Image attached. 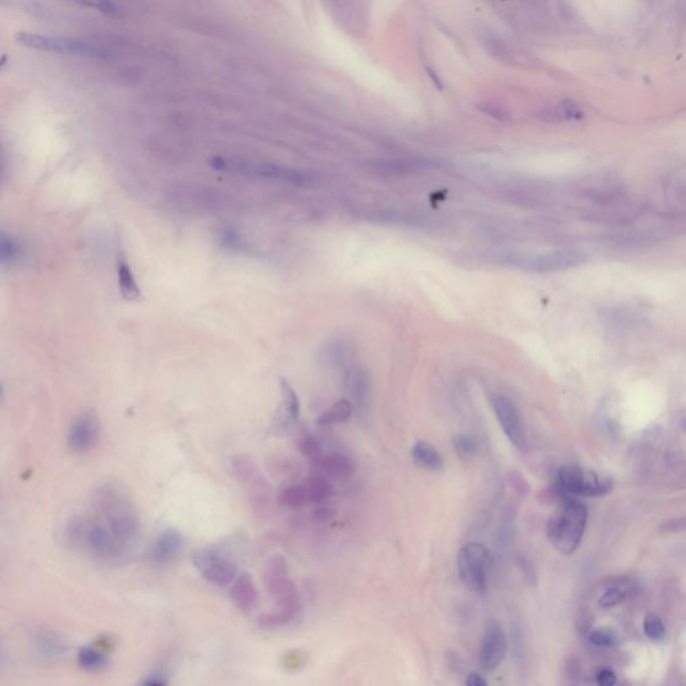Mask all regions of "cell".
<instances>
[{
    "instance_id": "1",
    "label": "cell",
    "mask_w": 686,
    "mask_h": 686,
    "mask_svg": "<svg viewBox=\"0 0 686 686\" xmlns=\"http://www.w3.org/2000/svg\"><path fill=\"white\" fill-rule=\"evenodd\" d=\"M91 507L133 553L141 540V520L129 492L117 483H103L91 493Z\"/></svg>"
},
{
    "instance_id": "2",
    "label": "cell",
    "mask_w": 686,
    "mask_h": 686,
    "mask_svg": "<svg viewBox=\"0 0 686 686\" xmlns=\"http://www.w3.org/2000/svg\"><path fill=\"white\" fill-rule=\"evenodd\" d=\"M64 537L70 547L82 549L103 563H119L132 553L119 536L98 515L94 518H71L65 525Z\"/></svg>"
},
{
    "instance_id": "3",
    "label": "cell",
    "mask_w": 686,
    "mask_h": 686,
    "mask_svg": "<svg viewBox=\"0 0 686 686\" xmlns=\"http://www.w3.org/2000/svg\"><path fill=\"white\" fill-rule=\"evenodd\" d=\"M587 507L583 502L566 498L547 523V537L553 547L563 555L578 550L586 531Z\"/></svg>"
},
{
    "instance_id": "4",
    "label": "cell",
    "mask_w": 686,
    "mask_h": 686,
    "mask_svg": "<svg viewBox=\"0 0 686 686\" xmlns=\"http://www.w3.org/2000/svg\"><path fill=\"white\" fill-rule=\"evenodd\" d=\"M492 259L502 266L520 268L537 274H549L576 267L585 263L587 258L583 253L576 251H553L539 255L500 251L495 252Z\"/></svg>"
},
{
    "instance_id": "5",
    "label": "cell",
    "mask_w": 686,
    "mask_h": 686,
    "mask_svg": "<svg viewBox=\"0 0 686 686\" xmlns=\"http://www.w3.org/2000/svg\"><path fill=\"white\" fill-rule=\"evenodd\" d=\"M264 586L269 597L275 603V607L301 613V604L299 594L294 581L290 576V569L282 555H274L264 567L263 574Z\"/></svg>"
},
{
    "instance_id": "6",
    "label": "cell",
    "mask_w": 686,
    "mask_h": 686,
    "mask_svg": "<svg viewBox=\"0 0 686 686\" xmlns=\"http://www.w3.org/2000/svg\"><path fill=\"white\" fill-rule=\"evenodd\" d=\"M556 486L559 493L566 498H598L607 495L613 483L609 479L599 477L592 470L569 464L558 469Z\"/></svg>"
},
{
    "instance_id": "7",
    "label": "cell",
    "mask_w": 686,
    "mask_h": 686,
    "mask_svg": "<svg viewBox=\"0 0 686 686\" xmlns=\"http://www.w3.org/2000/svg\"><path fill=\"white\" fill-rule=\"evenodd\" d=\"M489 551L483 543H465L457 555V569L461 582L476 594H484L488 587Z\"/></svg>"
},
{
    "instance_id": "8",
    "label": "cell",
    "mask_w": 686,
    "mask_h": 686,
    "mask_svg": "<svg viewBox=\"0 0 686 686\" xmlns=\"http://www.w3.org/2000/svg\"><path fill=\"white\" fill-rule=\"evenodd\" d=\"M209 164L214 169L227 173L278 180L291 184H303L304 181H307V177L301 172L266 163H252L231 157H214Z\"/></svg>"
},
{
    "instance_id": "9",
    "label": "cell",
    "mask_w": 686,
    "mask_h": 686,
    "mask_svg": "<svg viewBox=\"0 0 686 686\" xmlns=\"http://www.w3.org/2000/svg\"><path fill=\"white\" fill-rule=\"evenodd\" d=\"M192 562L201 578L218 588L231 587L239 576V566L234 559L214 549H201L193 553Z\"/></svg>"
},
{
    "instance_id": "10",
    "label": "cell",
    "mask_w": 686,
    "mask_h": 686,
    "mask_svg": "<svg viewBox=\"0 0 686 686\" xmlns=\"http://www.w3.org/2000/svg\"><path fill=\"white\" fill-rule=\"evenodd\" d=\"M230 464L234 477L247 486L251 502L256 507L267 505L271 499V486L251 458L244 454H234Z\"/></svg>"
},
{
    "instance_id": "11",
    "label": "cell",
    "mask_w": 686,
    "mask_h": 686,
    "mask_svg": "<svg viewBox=\"0 0 686 686\" xmlns=\"http://www.w3.org/2000/svg\"><path fill=\"white\" fill-rule=\"evenodd\" d=\"M17 43L38 51L47 52H58V54H70V55H84V57H96L100 55L98 49L74 39H67L61 36H50L40 33H26L20 31L17 33Z\"/></svg>"
},
{
    "instance_id": "12",
    "label": "cell",
    "mask_w": 686,
    "mask_h": 686,
    "mask_svg": "<svg viewBox=\"0 0 686 686\" xmlns=\"http://www.w3.org/2000/svg\"><path fill=\"white\" fill-rule=\"evenodd\" d=\"M491 403H492L493 413L507 440L516 449L524 451L527 448L528 440L523 421L520 419L519 412L514 405V402L507 398L505 396L496 394L491 398Z\"/></svg>"
},
{
    "instance_id": "13",
    "label": "cell",
    "mask_w": 686,
    "mask_h": 686,
    "mask_svg": "<svg viewBox=\"0 0 686 686\" xmlns=\"http://www.w3.org/2000/svg\"><path fill=\"white\" fill-rule=\"evenodd\" d=\"M508 649V638L502 626L491 622L486 626L479 650V665L484 671H493L502 665Z\"/></svg>"
},
{
    "instance_id": "14",
    "label": "cell",
    "mask_w": 686,
    "mask_h": 686,
    "mask_svg": "<svg viewBox=\"0 0 686 686\" xmlns=\"http://www.w3.org/2000/svg\"><path fill=\"white\" fill-rule=\"evenodd\" d=\"M184 535L174 527L164 528L151 543L149 560L156 567H167L184 550Z\"/></svg>"
},
{
    "instance_id": "15",
    "label": "cell",
    "mask_w": 686,
    "mask_h": 686,
    "mask_svg": "<svg viewBox=\"0 0 686 686\" xmlns=\"http://www.w3.org/2000/svg\"><path fill=\"white\" fill-rule=\"evenodd\" d=\"M100 437V422L93 413H84L73 422L68 435L67 445L75 453H84L90 451Z\"/></svg>"
},
{
    "instance_id": "16",
    "label": "cell",
    "mask_w": 686,
    "mask_h": 686,
    "mask_svg": "<svg viewBox=\"0 0 686 686\" xmlns=\"http://www.w3.org/2000/svg\"><path fill=\"white\" fill-rule=\"evenodd\" d=\"M311 463L322 475L333 479H348L355 470L352 458L339 452L322 453Z\"/></svg>"
},
{
    "instance_id": "17",
    "label": "cell",
    "mask_w": 686,
    "mask_h": 686,
    "mask_svg": "<svg viewBox=\"0 0 686 686\" xmlns=\"http://www.w3.org/2000/svg\"><path fill=\"white\" fill-rule=\"evenodd\" d=\"M33 649L36 658L42 662H55L66 650L61 636L45 629L36 632L33 636Z\"/></svg>"
},
{
    "instance_id": "18",
    "label": "cell",
    "mask_w": 686,
    "mask_h": 686,
    "mask_svg": "<svg viewBox=\"0 0 686 686\" xmlns=\"http://www.w3.org/2000/svg\"><path fill=\"white\" fill-rule=\"evenodd\" d=\"M230 595L232 602L243 613H251L259 601L258 588L250 574H240L231 585Z\"/></svg>"
},
{
    "instance_id": "19",
    "label": "cell",
    "mask_w": 686,
    "mask_h": 686,
    "mask_svg": "<svg viewBox=\"0 0 686 686\" xmlns=\"http://www.w3.org/2000/svg\"><path fill=\"white\" fill-rule=\"evenodd\" d=\"M282 390V408H281V419L279 426L282 429H288L299 419L301 415V402L298 398L297 392L285 380L281 381Z\"/></svg>"
},
{
    "instance_id": "20",
    "label": "cell",
    "mask_w": 686,
    "mask_h": 686,
    "mask_svg": "<svg viewBox=\"0 0 686 686\" xmlns=\"http://www.w3.org/2000/svg\"><path fill=\"white\" fill-rule=\"evenodd\" d=\"M116 271H117L118 287L122 298L125 301H137L141 297V288L135 281L133 269L124 255H119L117 258Z\"/></svg>"
},
{
    "instance_id": "21",
    "label": "cell",
    "mask_w": 686,
    "mask_h": 686,
    "mask_svg": "<svg viewBox=\"0 0 686 686\" xmlns=\"http://www.w3.org/2000/svg\"><path fill=\"white\" fill-rule=\"evenodd\" d=\"M410 456L416 465L419 468L426 469L431 472H438L444 468V458L441 453L437 451L432 444L419 440L410 451Z\"/></svg>"
},
{
    "instance_id": "22",
    "label": "cell",
    "mask_w": 686,
    "mask_h": 686,
    "mask_svg": "<svg viewBox=\"0 0 686 686\" xmlns=\"http://www.w3.org/2000/svg\"><path fill=\"white\" fill-rule=\"evenodd\" d=\"M304 488L307 492L308 502L313 504H323L334 495V486L330 483L327 476L322 473L308 477L306 480Z\"/></svg>"
},
{
    "instance_id": "23",
    "label": "cell",
    "mask_w": 686,
    "mask_h": 686,
    "mask_svg": "<svg viewBox=\"0 0 686 686\" xmlns=\"http://www.w3.org/2000/svg\"><path fill=\"white\" fill-rule=\"evenodd\" d=\"M354 412V403L350 400H339L329 406L318 419L317 424L319 426H331L343 424L352 419Z\"/></svg>"
},
{
    "instance_id": "24",
    "label": "cell",
    "mask_w": 686,
    "mask_h": 686,
    "mask_svg": "<svg viewBox=\"0 0 686 686\" xmlns=\"http://www.w3.org/2000/svg\"><path fill=\"white\" fill-rule=\"evenodd\" d=\"M346 387L352 396V401L358 405H364L368 400V374L362 368H350L346 375Z\"/></svg>"
},
{
    "instance_id": "25",
    "label": "cell",
    "mask_w": 686,
    "mask_h": 686,
    "mask_svg": "<svg viewBox=\"0 0 686 686\" xmlns=\"http://www.w3.org/2000/svg\"><path fill=\"white\" fill-rule=\"evenodd\" d=\"M509 645L512 650V659L515 662V666L519 671H523L527 666V643H525V636L521 629V625L518 622H514L511 626V638H509Z\"/></svg>"
},
{
    "instance_id": "26",
    "label": "cell",
    "mask_w": 686,
    "mask_h": 686,
    "mask_svg": "<svg viewBox=\"0 0 686 686\" xmlns=\"http://www.w3.org/2000/svg\"><path fill=\"white\" fill-rule=\"evenodd\" d=\"M77 662L81 669L87 671H98L105 669L109 664V658L105 652L96 648L84 646L80 649L77 655Z\"/></svg>"
},
{
    "instance_id": "27",
    "label": "cell",
    "mask_w": 686,
    "mask_h": 686,
    "mask_svg": "<svg viewBox=\"0 0 686 686\" xmlns=\"http://www.w3.org/2000/svg\"><path fill=\"white\" fill-rule=\"evenodd\" d=\"M297 617H298V614H295L292 611L275 607L271 611L263 613L259 617L258 623L264 630H275V629H281L283 626H287L288 623H291Z\"/></svg>"
},
{
    "instance_id": "28",
    "label": "cell",
    "mask_w": 686,
    "mask_h": 686,
    "mask_svg": "<svg viewBox=\"0 0 686 686\" xmlns=\"http://www.w3.org/2000/svg\"><path fill=\"white\" fill-rule=\"evenodd\" d=\"M279 504H282L285 508H292L298 509L301 508L306 502H308L307 499V492L304 484L303 486H288L279 493Z\"/></svg>"
},
{
    "instance_id": "29",
    "label": "cell",
    "mask_w": 686,
    "mask_h": 686,
    "mask_svg": "<svg viewBox=\"0 0 686 686\" xmlns=\"http://www.w3.org/2000/svg\"><path fill=\"white\" fill-rule=\"evenodd\" d=\"M348 354H349V349H348L346 343H343L342 341H333V342L327 343L326 348L322 349L320 357L327 364L339 365V364L346 361Z\"/></svg>"
},
{
    "instance_id": "30",
    "label": "cell",
    "mask_w": 686,
    "mask_h": 686,
    "mask_svg": "<svg viewBox=\"0 0 686 686\" xmlns=\"http://www.w3.org/2000/svg\"><path fill=\"white\" fill-rule=\"evenodd\" d=\"M588 642L597 648H613L618 645V636L609 629H594L587 636Z\"/></svg>"
},
{
    "instance_id": "31",
    "label": "cell",
    "mask_w": 686,
    "mask_h": 686,
    "mask_svg": "<svg viewBox=\"0 0 686 686\" xmlns=\"http://www.w3.org/2000/svg\"><path fill=\"white\" fill-rule=\"evenodd\" d=\"M453 447L463 458H472L477 454V442L468 435H458L453 438Z\"/></svg>"
},
{
    "instance_id": "32",
    "label": "cell",
    "mask_w": 686,
    "mask_h": 686,
    "mask_svg": "<svg viewBox=\"0 0 686 686\" xmlns=\"http://www.w3.org/2000/svg\"><path fill=\"white\" fill-rule=\"evenodd\" d=\"M645 634L653 641H662L666 636V629L662 620L655 614H648L643 622Z\"/></svg>"
},
{
    "instance_id": "33",
    "label": "cell",
    "mask_w": 686,
    "mask_h": 686,
    "mask_svg": "<svg viewBox=\"0 0 686 686\" xmlns=\"http://www.w3.org/2000/svg\"><path fill=\"white\" fill-rule=\"evenodd\" d=\"M22 255L20 244L15 241L13 237H8L6 234L1 236V262L4 264L7 263H14Z\"/></svg>"
},
{
    "instance_id": "34",
    "label": "cell",
    "mask_w": 686,
    "mask_h": 686,
    "mask_svg": "<svg viewBox=\"0 0 686 686\" xmlns=\"http://www.w3.org/2000/svg\"><path fill=\"white\" fill-rule=\"evenodd\" d=\"M626 597H627V588L620 586L611 587L604 591V594L599 599V606L602 609H613L623 602Z\"/></svg>"
},
{
    "instance_id": "35",
    "label": "cell",
    "mask_w": 686,
    "mask_h": 686,
    "mask_svg": "<svg viewBox=\"0 0 686 686\" xmlns=\"http://www.w3.org/2000/svg\"><path fill=\"white\" fill-rule=\"evenodd\" d=\"M298 448L304 456L310 457L311 460H314L315 457H318L319 454H322L320 442H319L318 438L311 433H304L299 437Z\"/></svg>"
},
{
    "instance_id": "36",
    "label": "cell",
    "mask_w": 686,
    "mask_h": 686,
    "mask_svg": "<svg viewBox=\"0 0 686 686\" xmlns=\"http://www.w3.org/2000/svg\"><path fill=\"white\" fill-rule=\"evenodd\" d=\"M68 1L77 3L82 7L97 10V11L105 13V14H112L116 11V7L110 0H68Z\"/></svg>"
},
{
    "instance_id": "37",
    "label": "cell",
    "mask_w": 686,
    "mask_h": 686,
    "mask_svg": "<svg viewBox=\"0 0 686 686\" xmlns=\"http://www.w3.org/2000/svg\"><path fill=\"white\" fill-rule=\"evenodd\" d=\"M144 685H167L169 684V673L165 668L153 669L145 678L141 681Z\"/></svg>"
},
{
    "instance_id": "38",
    "label": "cell",
    "mask_w": 686,
    "mask_h": 686,
    "mask_svg": "<svg viewBox=\"0 0 686 686\" xmlns=\"http://www.w3.org/2000/svg\"><path fill=\"white\" fill-rule=\"evenodd\" d=\"M508 484H509V486L515 492L521 493V495H525L528 492V484H527V482L524 480V477L520 475L519 472H516V470H511L508 473Z\"/></svg>"
},
{
    "instance_id": "39",
    "label": "cell",
    "mask_w": 686,
    "mask_h": 686,
    "mask_svg": "<svg viewBox=\"0 0 686 686\" xmlns=\"http://www.w3.org/2000/svg\"><path fill=\"white\" fill-rule=\"evenodd\" d=\"M617 683V676L613 670L602 669L597 674V684L601 686H611Z\"/></svg>"
},
{
    "instance_id": "40",
    "label": "cell",
    "mask_w": 686,
    "mask_h": 686,
    "mask_svg": "<svg viewBox=\"0 0 686 686\" xmlns=\"http://www.w3.org/2000/svg\"><path fill=\"white\" fill-rule=\"evenodd\" d=\"M465 684L469 686H486L488 681L482 674L473 671V673H469L468 677L465 678Z\"/></svg>"
},
{
    "instance_id": "41",
    "label": "cell",
    "mask_w": 686,
    "mask_h": 686,
    "mask_svg": "<svg viewBox=\"0 0 686 686\" xmlns=\"http://www.w3.org/2000/svg\"><path fill=\"white\" fill-rule=\"evenodd\" d=\"M662 525H664L662 528H664L665 531H678V530H685L686 518H683V519L671 520V521H668V523H664Z\"/></svg>"
},
{
    "instance_id": "42",
    "label": "cell",
    "mask_w": 686,
    "mask_h": 686,
    "mask_svg": "<svg viewBox=\"0 0 686 686\" xmlns=\"http://www.w3.org/2000/svg\"><path fill=\"white\" fill-rule=\"evenodd\" d=\"M331 516H333V511L330 508H326V507H318L314 511V518L319 521H326V520L330 519Z\"/></svg>"
},
{
    "instance_id": "43",
    "label": "cell",
    "mask_w": 686,
    "mask_h": 686,
    "mask_svg": "<svg viewBox=\"0 0 686 686\" xmlns=\"http://www.w3.org/2000/svg\"><path fill=\"white\" fill-rule=\"evenodd\" d=\"M428 73H429V77L432 78V81H433V84H435V86L438 87V89H442V82L440 81V78H438V77L435 75V73H433L432 70H428Z\"/></svg>"
}]
</instances>
